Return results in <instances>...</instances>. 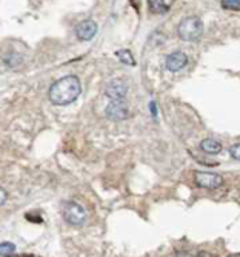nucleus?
I'll return each instance as SVG.
<instances>
[{"instance_id": "1", "label": "nucleus", "mask_w": 240, "mask_h": 257, "mask_svg": "<svg viewBox=\"0 0 240 257\" xmlns=\"http://www.w3.org/2000/svg\"><path fill=\"white\" fill-rule=\"evenodd\" d=\"M82 92V85L79 77L66 76L54 82L50 88V100L57 106H65L73 103Z\"/></svg>"}, {"instance_id": "2", "label": "nucleus", "mask_w": 240, "mask_h": 257, "mask_svg": "<svg viewBox=\"0 0 240 257\" xmlns=\"http://www.w3.org/2000/svg\"><path fill=\"white\" fill-rule=\"evenodd\" d=\"M177 34L185 42H197L203 34V23L197 16L185 17L179 23Z\"/></svg>"}, {"instance_id": "3", "label": "nucleus", "mask_w": 240, "mask_h": 257, "mask_svg": "<svg viewBox=\"0 0 240 257\" xmlns=\"http://www.w3.org/2000/svg\"><path fill=\"white\" fill-rule=\"evenodd\" d=\"M62 214H63L65 222L73 226H82V225H85V222L88 219L85 208L76 202H66L63 205Z\"/></svg>"}, {"instance_id": "4", "label": "nucleus", "mask_w": 240, "mask_h": 257, "mask_svg": "<svg viewBox=\"0 0 240 257\" xmlns=\"http://www.w3.org/2000/svg\"><path fill=\"white\" fill-rule=\"evenodd\" d=\"M127 92H128V85H127V82L122 80V79L111 80V82L106 85V89H105V94H106V97H108L111 102L125 100Z\"/></svg>"}, {"instance_id": "5", "label": "nucleus", "mask_w": 240, "mask_h": 257, "mask_svg": "<svg viewBox=\"0 0 240 257\" xmlns=\"http://www.w3.org/2000/svg\"><path fill=\"white\" fill-rule=\"evenodd\" d=\"M194 182L197 186H200V188H208V190H215L223 185L222 176L215 174V173H206V171L196 173Z\"/></svg>"}, {"instance_id": "6", "label": "nucleus", "mask_w": 240, "mask_h": 257, "mask_svg": "<svg viewBox=\"0 0 240 257\" xmlns=\"http://www.w3.org/2000/svg\"><path fill=\"white\" fill-rule=\"evenodd\" d=\"M106 117L111 120H125L128 115H130V109L125 103V100H118V102H111L106 106Z\"/></svg>"}, {"instance_id": "7", "label": "nucleus", "mask_w": 240, "mask_h": 257, "mask_svg": "<svg viewBox=\"0 0 240 257\" xmlns=\"http://www.w3.org/2000/svg\"><path fill=\"white\" fill-rule=\"evenodd\" d=\"M186 63H188V57H186V54L182 53V51H174V53H171L170 56L166 57V62H165L166 69H168V71H171V73L180 71L182 68L186 66Z\"/></svg>"}, {"instance_id": "8", "label": "nucleus", "mask_w": 240, "mask_h": 257, "mask_svg": "<svg viewBox=\"0 0 240 257\" xmlns=\"http://www.w3.org/2000/svg\"><path fill=\"white\" fill-rule=\"evenodd\" d=\"M95 34H97V25L94 20H83L76 27V36L83 42L91 40Z\"/></svg>"}, {"instance_id": "9", "label": "nucleus", "mask_w": 240, "mask_h": 257, "mask_svg": "<svg viewBox=\"0 0 240 257\" xmlns=\"http://www.w3.org/2000/svg\"><path fill=\"white\" fill-rule=\"evenodd\" d=\"M174 0H148V7L153 14H165L171 10Z\"/></svg>"}, {"instance_id": "10", "label": "nucleus", "mask_w": 240, "mask_h": 257, "mask_svg": "<svg viewBox=\"0 0 240 257\" xmlns=\"http://www.w3.org/2000/svg\"><path fill=\"white\" fill-rule=\"evenodd\" d=\"M200 148L206 154H219L222 151V144L214 139H205V140H202Z\"/></svg>"}, {"instance_id": "11", "label": "nucleus", "mask_w": 240, "mask_h": 257, "mask_svg": "<svg viewBox=\"0 0 240 257\" xmlns=\"http://www.w3.org/2000/svg\"><path fill=\"white\" fill-rule=\"evenodd\" d=\"M115 56L118 57V60L122 63H127V65H134V59L131 56V53L128 50H120L115 53Z\"/></svg>"}, {"instance_id": "12", "label": "nucleus", "mask_w": 240, "mask_h": 257, "mask_svg": "<svg viewBox=\"0 0 240 257\" xmlns=\"http://www.w3.org/2000/svg\"><path fill=\"white\" fill-rule=\"evenodd\" d=\"M16 252V246L11 242H4L0 243V255H11Z\"/></svg>"}, {"instance_id": "13", "label": "nucleus", "mask_w": 240, "mask_h": 257, "mask_svg": "<svg viewBox=\"0 0 240 257\" xmlns=\"http://www.w3.org/2000/svg\"><path fill=\"white\" fill-rule=\"evenodd\" d=\"M222 8L229 11H238L240 0H222Z\"/></svg>"}, {"instance_id": "14", "label": "nucleus", "mask_w": 240, "mask_h": 257, "mask_svg": "<svg viewBox=\"0 0 240 257\" xmlns=\"http://www.w3.org/2000/svg\"><path fill=\"white\" fill-rule=\"evenodd\" d=\"M229 151H231V156H232V159L234 160H238V157H240V145H232L231 148H229Z\"/></svg>"}, {"instance_id": "15", "label": "nucleus", "mask_w": 240, "mask_h": 257, "mask_svg": "<svg viewBox=\"0 0 240 257\" xmlns=\"http://www.w3.org/2000/svg\"><path fill=\"white\" fill-rule=\"evenodd\" d=\"M7 199H8V193L5 191V188L0 186V206H2L7 202Z\"/></svg>"}]
</instances>
